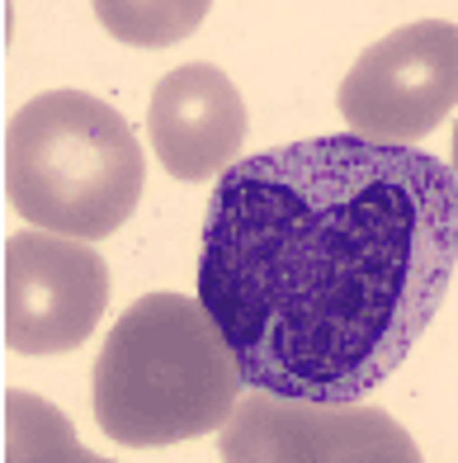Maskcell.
I'll return each instance as SVG.
<instances>
[{
	"mask_svg": "<svg viewBox=\"0 0 458 463\" xmlns=\"http://www.w3.org/2000/svg\"><path fill=\"white\" fill-rule=\"evenodd\" d=\"M453 269V165L326 133L218 175L194 275L246 388L360 402L425 335Z\"/></svg>",
	"mask_w": 458,
	"mask_h": 463,
	"instance_id": "1",
	"label": "cell"
},
{
	"mask_svg": "<svg viewBox=\"0 0 458 463\" xmlns=\"http://www.w3.org/2000/svg\"><path fill=\"white\" fill-rule=\"evenodd\" d=\"M312 463H425L402 420L364 402H317Z\"/></svg>",
	"mask_w": 458,
	"mask_h": 463,
	"instance_id": "8",
	"label": "cell"
},
{
	"mask_svg": "<svg viewBox=\"0 0 458 463\" xmlns=\"http://www.w3.org/2000/svg\"><path fill=\"white\" fill-rule=\"evenodd\" d=\"M241 364L190 293H147L95 360V420L114 445L161 449L227 426L241 402Z\"/></svg>",
	"mask_w": 458,
	"mask_h": 463,
	"instance_id": "2",
	"label": "cell"
},
{
	"mask_svg": "<svg viewBox=\"0 0 458 463\" xmlns=\"http://www.w3.org/2000/svg\"><path fill=\"white\" fill-rule=\"evenodd\" d=\"M5 463H114L76 439L67 411L33 392H5Z\"/></svg>",
	"mask_w": 458,
	"mask_h": 463,
	"instance_id": "9",
	"label": "cell"
},
{
	"mask_svg": "<svg viewBox=\"0 0 458 463\" xmlns=\"http://www.w3.org/2000/svg\"><path fill=\"white\" fill-rule=\"evenodd\" d=\"M147 180L142 142L114 104L48 90L5 123V194L38 232L99 241L133 218Z\"/></svg>",
	"mask_w": 458,
	"mask_h": 463,
	"instance_id": "3",
	"label": "cell"
},
{
	"mask_svg": "<svg viewBox=\"0 0 458 463\" xmlns=\"http://www.w3.org/2000/svg\"><path fill=\"white\" fill-rule=\"evenodd\" d=\"M453 175H458V123H453Z\"/></svg>",
	"mask_w": 458,
	"mask_h": 463,
	"instance_id": "11",
	"label": "cell"
},
{
	"mask_svg": "<svg viewBox=\"0 0 458 463\" xmlns=\"http://www.w3.org/2000/svg\"><path fill=\"white\" fill-rule=\"evenodd\" d=\"M246 99L213 61H190L156 80L147 99V137L175 180L227 175L246 142Z\"/></svg>",
	"mask_w": 458,
	"mask_h": 463,
	"instance_id": "6",
	"label": "cell"
},
{
	"mask_svg": "<svg viewBox=\"0 0 458 463\" xmlns=\"http://www.w3.org/2000/svg\"><path fill=\"white\" fill-rule=\"evenodd\" d=\"M341 118L369 142L416 146L458 109V24L411 19L369 43L345 71Z\"/></svg>",
	"mask_w": 458,
	"mask_h": 463,
	"instance_id": "4",
	"label": "cell"
},
{
	"mask_svg": "<svg viewBox=\"0 0 458 463\" xmlns=\"http://www.w3.org/2000/svg\"><path fill=\"white\" fill-rule=\"evenodd\" d=\"M312 420L317 402L251 388L218 430L222 463H312Z\"/></svg>",
	"mask_w": 458,
	"mask_h": 463,
	"instance_id": "7",
	"label": "cell"
},
{
	"mask_svg": "<svg viewBox=\"0 0 458 463\" xmlns=\"http://www.w3.org/2000/svg\"><path fill=\"white\" fill-rule=\"evenodd\" d=\"M99 24L109 29L118 43L128 48H171L180 38H190L213 0H90Z\"/></svg>",
	"mask_w": 458,
	"mask_h": 463,
	"instance_id": "10",
	"label": "cell"
},
{
	"mask_svg": "<svg viewBox=\"0 0 458 463\" xmlns=\"http://www.w3.org/2000/svg\"><path fill=\"white\" fill-rule=\"evenodd\" d=\"M109 303V269L90 241L14 232L5 241V345L14 354H67L90 341Z\"/></svg>",
	"mask_w": 458,
	"mask_h": 463,
	"instance_id": "5",
	"label": "cell"
}]
</instances>
